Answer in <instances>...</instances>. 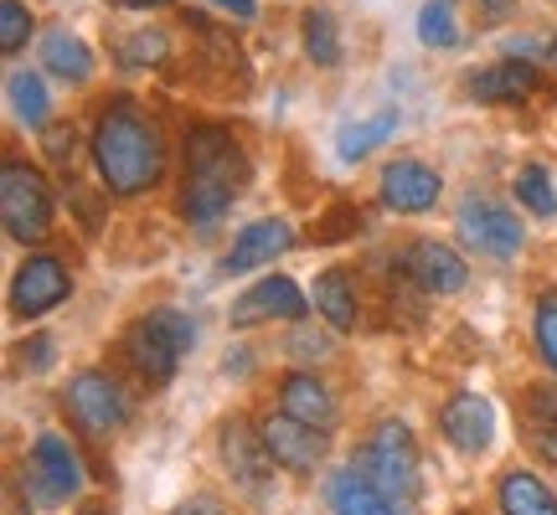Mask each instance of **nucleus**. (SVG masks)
Masks as SVG:
<instances>
[{
	"instance_id": "1",
	"label": "nucleus",
	"mask_w": 557,
	"mask_h": 515,
	"mask_svg": "<svg viewBox=\"0 0 557 515\" xmlns=\"http://www.w3.org/2000/svg\"><path fill=\"white\" fill-rule=\"evenodd\" d=\"M94 171L109 197H145L165 176V135L135 99H109L94 120Z\"/></svg>"
},
{
	"instance_id": "2",
	"label": "nucleus",
	"mask_w": 557,
	"mask_h": 515,
	"mask_svg": "<svg viewBox=\"0 0 557 515\" xmlns=\"http://www.w3.org/2000/svg\"><path fill=\"white\" fill-rule=\"evenodd\" d=\"M186 176H181V217L191 222L197 233H212L233 201H238V186L248 180V155L243 145L222 124H197L186 129Z\"/></svg>"
},
{
	"instance_id": "3",
	"label": "nucleus",
	"mask_w": 557,
	"mask_h": 515,
	"mask_svg": "<svg viewBox=\"0 0 557 515\" xmlns=\"http://www.w3.org/2000/svg\"><path fill=\"white\" fill-rule=\"evenodd\" d=\"M197 346V325L181 315V310H150L139 315L120 340V356L129 361V372L150 387H165V381L181 372L186 351Z\"/></svg>"
},
{
	"instance_id": "4",
	"label": "nucleus",
	"mask_w": 557,
	"mask_h": 515,
	"mask_svg": "<svg viewBox=\"0 0 557 515\" xmlns=\"http://www.w3.org/2000/svg\"><path fill=\"white\" fill-rule=\"evenodd\" d=\"M52 217H58V201H52L47 176L32 160L5 155V165H0V222H5V238L21 242V248H37L52 233Z\"/></svg>"
},
{
	"instance_id": "5",
	"label": "nucleus",
	"mask_w": 557,
	"mask_h": 515,
	"mask_svg": "<svg viewBox=\"0 0 557 515\" xmlns=\"http://www.w3.org/2000/svg\"><path fill=\"white\" fill-rule=\"evenodd\" d=\"M455 233L465 238V248H475L480 258H496V263H511L527 242V227H521L517 212L500 197H485V191H470L459 201Z\"/></svg>"
},
{
	"instance_id": "6",
	"label": "nucleus",
	"mask_w": 557,
	"mask_h": 515,
	"mask_svg": "<svg viewBox=\"0 0 557 515\" xmlns=\"http://www.w3.org/2000/svg\"><path fill=\"white\" fill-rule=\"evenodd\" d=\"M361 475L377 485L387 500H408L418 490V443L408 434V423L387 417L372 428L367 449H361Z\"/></svg>"
},
{
	"instance_id": "7",
	"label": "nucleus",
	"mask_w": 557,
	"mask_h": 515,
	"mask_svg": "<svg viewBox=\"0 0 557 515\" xmlns=\"http://www.w3.org/2000/svg\"><path fill=\"white\" fill-rule=\"evenodd\" d=\"M62 407H67V417L88 438H109L129 423V392L120 387V377H109L99 366H88V372H78V377L67 381Z\"/></svg>"
},
{
	"instance_id": "8",
	"label": "nucleus",
	"mask_w": 557,
	"mask_h": 515,
	"mask_svg": "<svg viewBox=\"0 0 557 515\" xmlns=\"http://www.w3.org/2000/svg\"><path fill=\"white\" fill-rule=\"evenodd\" d=\"M26 479H32V495H37V505L62 511V505H67V500H78V490H83V459H78V449H73L62 434H41L37 443H32Z\"/></svg>"
},
{
	"instance_id": "9",
	"label": "nucleus",
	"mask_w": 557,
	"mask_h": 515,
	"mask_svg": "<svg viewBox=\"0 0 557 515\" xmlns=\"http://www.w3.org/2000/svg\"><path fill=\"white\" fill-rule=\"evenodd\" d=\"M67 294H73V274H67V263L52 253H32L16 274H11V315L16 319L52 315Z\"/></svg>"
},
{
	"instance_id": "10",
	"label": "nucleus",
	"mask_w": 557,
	"mask_h": 515,
	"mask_svg": "<svg viewBox=\"0 0 557 515\" xmlns=\"http://www.w3.org/2000/svg\"><path fill=\"white\" fill-rule=\"evenodd\" d=\"M398 268L408 284H418L423 294H438V299H449L459 294L465 284H470V263L449 248V242H438V238H418L403 248L398 258Z\"/></svg>"
},
{
	"instance_id": "11",
	"label": "nucleus",
	"mask_w": 557,
	"mask_h": 515,
	"mask_svg": "<svg viewBox=\"0 0 557 515\" xmlns=\"http://www.w3.org/2000/svg\"><path fill=\"white\" fill-rule=\"evenodd\" d=\"M310 315V299H305V289H299L295 278H259L248 294L233 299V330H253V325H263V319H289V325H299V319Z\"/></svg>"
},
{
	"instance_id": "12",
	"label": "nucleus",
	"mask_w": 557,
	"mask_h": 515,
	"mask_svg": "<svg viewBox=\"0 0 557 515\" xmlns=\"http://www.w3.org/2000/svg\"><path fill=\"white\" fill-rule=\"evenodd\" d=\"M382 206L387 212H398V217H418V212H429L444 191V180H438L434 165H423V160H387L382 165Z\"/></svg>"
},
{
	"instance_id": "13",
	"label": "nucleus",
	"mask_w": 557,
	"mask_h": 515,
	"mask_svg": "<svg viewBox=\"0 0 557 515\" xmlns=\"http://www.w3.org/2000/svg\"><path fill=\"white\" fill-rule=\"evenodd\" d=\"M263 443H269V454H274L278 469H289V475H315L320 459H325V434L310 428V423H299L289 413H274L263 417Z\"/></svg>"
},
{
	"instance_id": "14",
	"label": "nucleus",
	"mask_w": 557,
	"mask_h": 515,
	"mask_svg": "<svg viewBox=\"0 0 557 515\" xmlns=\"http://www.w3.org/2000/svg\"><path fill=\"white\" fill-rule=\"evenodd\" d=\"M222 464H227V475L238 479L243 490H269V475H274V454H269V443L263 434H253L243 417L233 423H222Z\"/></svg>"
},
{
	"instance_id": "15",
	"label": "nucleus",
	"mask_w": 557,
	"mask_h": 515,
	"mask_svg": "<svg viewBox=\"0 0 557 515\" xmlns=\"http://www.w3.org/2000/svg\"><path fill=\"white\" fill-rule=\"evenodd\" d=\"M438 428H444V438L455 443L459 454H485L491 438H496V407H491L480 392H459L444 402Z\"/></svg>"
},
{
	"instance_id": "16",
	"label": "nucleus",
	"mask_w": 557,
	"mask_h": 515,
	"mask_svg": "<svg viewBox=\"0 0 557 515\" xmlns=\"http://www.w3.org/2000/svg\"><path fill=\"white\" fill-rule=\"evenodd\" d=\"M295 242V233H289V222L284 217H259L248 222L238 238H233V248H227V258H222V274L238 278V274H253V268H269L284 248Z\"/></svg>"
},
{
	"instance_id": "17",
	"label": "nucleus",
	"mask_w": 557,
	"mask_h": 515,
	"mask_svg": "<svg viewBox=\"0 0 557 515\" xmlns=\"http://www.w3.org/2000/svg\"><path fill=\"white\" fill-rule=\"evenodd\" d=\"M537 83L542 73L527 58H506V62H491V67H475L465 78V93L475 103H521L537 93Z\"/></svg>"
},
{
	"instance_id": "18",
	"label": "nucleus",
	"mask_w": 557,
	"mask_h": 515,
	"mask_svg": "<svg viewBox=\"0 0 557 515\" xmlns=\"http://www.w3.org/2000/svg\"><path fill=\"white\" fill-rule=\"evenodd\" d=\"M278 413L299 417V423H310L320 434H331L336 428V397L325 381H315V372H289V377L278 381Z\"/></svg>"
},
{
	"instance_id": "19",
	"label": "nucleus",
	"mask_w": 557,
	"mask_h": 515,
	"mask_svg": "<svg viewBox=\"0 0 557 515\" xmlns=\"http://www.w3.org/2000/svg\"><path fill=\"white\" fill-rule=\"evenodd\" d=\"M517 417H521V438L532 443V454L542 464H557V392L553 387H527Z\"/></svg>"
},
{
	"instance_id": "20",
	"label": "nucleus",
	"mask_w": 557,
	"mask_h": 515,
	"mask_svg": "<svg viewBox=\"0 0 557 515\" xmlns=\"http://www.w3.org/2000/svg\"><path fill=\"white\" fill-rule=\"evenodd\" d=\"M325 505H331V515H393V500L382 495L357 464L325 479Z\"/></svg>"
},
{
	"instance_id": "21",
	"label": "nucleus",
	"mask_w": 557,
	"mask_h": 515,
	"mask_svg": "<svg viewBox=\"0 0 557 515\" xmlns=\"http://www.w3.org/2000/svg\"><path fill=\"white\" fill-rule=\"evenodd\" d=\"M41 67L52 73L58 83H88L94 78V52H88V41L78 32H67V26H52L47 37H41Z\"/></svg>"
},
{
	"instance_id": "22",
	"label": "nucleus",
	"mask_w": 557,
	"mask_h": 515,
	"mask_svg": "<svg viewBox=\"0 0 557 515\" xmlns=\"http://www.w3.org/2000/svg\"><path fill=\"white\" fill-rule=\"evenodd\" d=\"M315 310L320 319L336 330V336H346V330H357V319H361V304H357V278L346 274V268H331V274H320L315 278Z\"/></svg>"
},
{
	"instance_id": "23",
	"label": "nucleus",
	"mask_w": 557,
	"mask_h": 515,
	"mask_svg": "<svg viewBox=\"0 0 557 515\" xmlns=\"http://www.w3.org/2000/svg\"><path fill=\"white\" fill-rule=\"evenodd\" d=\"M496 500H500V515H557L553 485H542L532 469H506Z\"/></svg>"
},
{
	"instance_id": "24",
	"label": "nucleus",
	"mask_w": 557,
	"mask_h": 515,
	"mask_svg": "<svg viewBox=\"0 0 557 515\" xmlns=\"http://www.w3.org/2000/svg\"><path fill=\"white\" fill-rule=\"evenodd\" d=\"M403 129V114L398 109H382V114H372V120H357V124H341L336 135V155L346 160V165H361V160L372 155L377 145H387V139Z\"/></svg>"
},
{
	"instance_id": "25",
	"label": "nucleus",
	"mask_w": 557,
	"mask_h": 515,
	"mask_svg": "<svg viewBox=\"0 0 557 515\" xmlns=\"http://www.w3.org/2000/svg\"><path fill=\"white\" fill-rule=\"evenodd\" d=\"M5 103H11V120L21 124V129H32V135H41L47 129V114H52V99H47V88H41V78L37 73H11L5 78Z\"/></svg>"
},
{
	"instance_id": "26",
	"label": "nucleus",
	"mask_w": 557,
	"mask_h": 515,
	"mask_svg": "<svg viewBox=\"0 0 557 515\" xmlns=\"http://www.w3.org/2000/svg\"><path fill=\"white\" fill-rule=\"evenodd\" d=\"M418 41H423L429 52H455L459 41H465L449 0H423V5H418Z\"/></svg>"
},
{
	"instance_id": "27",
	"label": "nucleus",
	"mask_w": 557,
	"mask_h": 515,
	"mask_svg": "<svg viewBox=\"0 0 557 515\" xmlns=\"http://www.w3.org/2000/svg\"><path fill=\"white\" fill-rule=\"evenodd\" d=\"M299 41H305V58L315 67H341V32L331 11H305L299 16Z\"/></svg>"
},
{
	"instance_id": "28",
	"label": "nucleus",
	"mask_w": 557,
	"mask_h": 515,
	"mask_svg": "<svg viewBox=\"0 0 557 515\" xmlns=\"http://www.w3.org/2000/svg\"><path fill=\"white\" fill-rule=\"evenodd\" d=\"M511 191H517V201L537 222L557 217V186H553V171H547V165H521L517 180H511Z\"/></svg>"
},
{
	"instance_id": "29",
	"label": "nucleus",
	"mask_w": 557,
	"mask_h": 515,
	"mask_svg": "<svg viewBox=\"0 0 557 515\" xmlns=\"http://www.w3.org/2000/svg\"><path fill=\"white\" fill-rule=\"evenodd\" d=\"M32 32H37L32 11H26L21 0H0V52H5V58H16L21 47L32 41Z\"/></svg>"
},
{
	"instance_id": "30",
	"label": "nucleus",
	"mask_w": 557,
	"mask_h": 515,
	"mask_svg": "<svg viewBox=\"0 0 557 515\" xmlns=\"http://www.w3.org/2000/svg\"><path fill=\"white\" fill-rule=\"evenodd\" d=\"M532 330H537V351L547 361V372L557 377V289L537 299V310H532Z\"/></svg>"
},
{
	"instance_id": "31",
	"label": "nucleus",
	"mask_w": 557,
	"mask_h": 515,
	"mask_svg": "<svg viewBox=\"0 0 557 515\" xmlns=\"http://www.w3.org/2000/svg\"><path fill=\"white\" fill-rule=\"evenodd\" d=\"M165 32L160 26H150V32H135V37H124L120 41V62L124 67H150V62H160L165 58Z\"/></svg>"
},
{
	"instance_id": "32",
	"label": "nucleus",
	"mask_w": 557,
	"mask_h": 515,
	"mask_svg": "<svg viewBox=\"0 0 557 515\" xmlns=\"http://www.w3.org/2000/svg\"><path fill=\"white\" fill-rule=\"evenodd\" d=\"M331 351H336V340L325 336V330H315L310 319H299L295 336H289V356L295 361H331Z\"/></svg>"
},
{
	"instance_id": "33",
	"label": "nucleus",
	"mask_w": 557,
	"mask_h": 515,
	"mask_svg": "<svg viewBox=\"0 0 557 515\" xmlns=\"http://www.w3.org/2000/svg\"><path fill=\"white\" fill-rule=\"evenodd\" d=\"M41 150H47V160L58 165V171H73V150H78V135H73V124H47L41 129Z\"/></svg>"
},
{
	"instance_id": "34",
	"label": "nucleus",
	"mask_w": 557,
	"mask_h": 515,
	"mask_svg": "<svg viewBox=\"0 0 557 515\" xmlns=\"http://www.w3.org/2000/svg\"><path fill=\"white\" fill-rule=\"evenodd\" d=\"M16 356L26 361L32 372H47V366L58 361V340H52V336H26V340H21V351H16Z\"/></svg>"
},
{
	"instance_id": "35",
	"label": "nucleus",
	"mask_w": 557,
	"mask_h": 515,
	"mask_svg": "<svg viewBox=\"0 0 557 515\" xmlns=\"http://www.w3.org/2000/svg\"><path fill=\"white\" fill-rule=\"evenodd\" d=\"M361 227V212H351V206H336L331 217L320 222V238L315 242H341V233H357Z\"/></svg>"
},
{
	"instance_id": "36",
	"label": "nucleus",
	"mask_w": 557,
	"mask_h": 515,
	"mask_svg": "<svg viewBox=\"0 0 557 515\" xmlns=\"http://www.w3.org/2000/svg\"><path fill=\"white\" fill-rule=\"evenodd\" d=\"M171 515H227V505L218 495H191V500H181Z\"/></svg>"
},
{
	"instance_id": "37",
	"label": "nucleus",
	"mask_w": 557,
	"mask_h": 515,
	"mask_svg": "<svg viewBox=\"0 0 557 515\" xmlns=\"http://www.w3.org/2000/svg\"><path fill=\"white\" fill-rule=\"evenodd\" d=\"M218 11H227L233 21H259V0H212Z\"/></svg>"
},
{
	"instance_id": "38",
	"label": "nucleus",
	"mask_w": 557,
	"mask_h": 515,
	"mask_svg": "<svg viewBox=\"0 0 557 515\" xmlns=\"http://www.w3.org/2000/svg\"><path fill=\"white\" fill-rule=\"evenodd\" d=\"M475 5H480V16L485 21H506L511 11H517V0H475Z\"/></svg>"
},
{
	"instance_id": "39",
	"label": "nucleus",
	"mask_w": 557,
	"mask_h": 515,
	"mask_svg": "<svg viewBox=\"0 0 557 515\" xmlns=\"http://www.w3.org/2000/svg\"><path fill=\"white\" fill-rule=\"evenodd\" d=\"M114 5H124V11H165L171 0H114Z\"/></svg>"
},
{
	"instance_id": "40",
	"label": "nucleus",
	"mask_w": 557,
	"mask_h": 515,
	"mask_svg": "<svg viewBox=\"0 0 557 515\" xmlns=\"http://www.w3.org/2000/svg\"><path fill=\"white\" fill-rule=\"evenodd\" d=\"M547 58H553V67H557V37H553V47H547Z\"/></svg>"
},
{
	"instance_id": "41",
	"label": "nucleus",
	"mask_w": 557,
	"mask_h": 515,
	"mask_svg": "<svg viewBox=\"0 0 557 515\" xmlns=\"http://www.w3.org/2000/svg\"><path fill=\"white\" fill-rule=\"evenodd\" d=\"M83 515H103V511H99V505H94V511H83Z\"/></svg>"
}]
</instances>
